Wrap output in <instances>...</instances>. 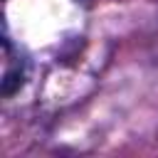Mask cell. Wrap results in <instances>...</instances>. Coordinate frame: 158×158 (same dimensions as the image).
Returning <instances> with one entry per match:
<instances>
[{"instance_id":"6da1fadb","label":"cell","mask_w":158,"mask_h":158,"mask_svg":"<svg viewBox=\"0 0 158 158\" xmlns=\"http://www.w3.org/2000/svg\"><path fill=\"white\" fill-rule=\"evenodd\" d=\"M25 81V59L12 47L10 37L2 40V96H12Z\"/></svg>"}]
</instances>
